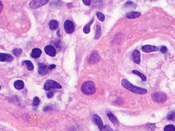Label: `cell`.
<instances>
[{
  "instance_id": "7402d4cb",
  "label": "cell",
  "mask_w": 175,
  "mask_h": 131,
  "mask_svg": "<svg viewBox=\"0 0 175 131\" xmlns=\"http://www.w3.org/2000/svg\"><path fill=\"white\" fill-rule=\"evenodd\" d=\"M133 73H135V75H137V76H139V77H141V79H143V81H145L146 80V79H147V77H146L143 74H142L141 73V72H138V71H136V70H134L133 72Z\"/></svg>"
},
{
  "instance_id": "e0dca14e",
  "label": "cell",
  "mask_w": 175,
  "mask_h": 131,
  "mask_svg": "<svg viewBox=\"0 0 175 131\" xmlns=\"http://www.w3.org/2000/svg\"><path fill=\"white\" fill-rule=\"evenodd\" d=\"M107 116H108L109 119H110V121L113 123V124H114L115 126L118 125V123H119L118 119L116 118V117H115V116L113 114H112V113H108V114H107Z\"/></svg>"
},
{
  "instance_id": "4316f807",
  "label": "cell",
  "mask_w": 175,
  "mask_h": 131,
  "mask_svg": "<svg viewBox=\"0 0 175 131\" xmlns=\"http://www.w3.org/2000/svg\"><path fill=\"white\" fill-rule=\"evenodd\" d=\"M175 118V114L173 112H171L168 114V116H167V119L169 120H174Z\"/></svg>"
},
{
  "instance_id": "ac0fdd59",
  "label": "cell",
  "mask_w": 175,
  "mask_h": 131,
  "mask_svg": "<svg viewBox=\"0 0 175 131\" xmlns=\"http://www.w3.org/2000/svg\"><path fill=\"white\" fill-rule=\"evenodd\" d=\"M49 28L51 29V30H57V29L58 28V22H57V21L56 20H52V21H49Z\"/></svg>"
},
{
  "instance_id": "6da1fadb",
  "label": "cell",
  "mask_w": 175,
  "mask_h": 131,
  "mask_svg": "<svg viewBox=\"0 0 175 131\" xmlns=\"http://www.w3.org/2000/svg\"><path fill=\"white\" fill-rule=\"evenodd\" d=\"M123 87H124V88L127 89L128 91L133 92L135 94H145L147 93V91L144 89V88H142V87H136L135 85H133L132 84H130L128 80H127V79H122V82H121Z\"/></svg>"
},
{
  "instance_id": "f1b7e54d",
  "label": "cell",
  "mask_w": 175,
  "mask_h": 131,
  "mask_svg": "<svg viewBox=\"0 0 175 131\" xmlns=\"http://www.w3.org/2000/svg\"><path fill=\"white\" fill-rule=\"evenodd\" d=\"M161 52H162V53H166V52H167V48H166V46H162V47H161Z\"/></svg>"
},
{
  "instance_id": "9c48e42d",
  "label": "cell",
  "mask_w": 175,
  "mask_h": 131,
  "mask_svg": "<svg viewBox=\"0 0 175 131\" xmlns=\"http://www.w3.org/2000/svg\"><path fill=\"white\" fill-rule=\"evenodd\" d=\"M142 49H143V51L144 53H150V52H155V51H157L158 48L154 46V45H147L143 46Z\"/></svg>"
},
{
  "instance_id": "52a82bcc",
  "label": "cell",
  "mask_w": 175,
  "mask_h": 131,
  "mask_svg": "<svg viewBox=\"0 0 175 131\" xmlns=\"http://www.w3.org/2000/svg\"><path fill=\"white\" fill-rule=\"evenodd\" d=\"M92 122L96 124L102 131H106L105 130V128H104V123L103 122H102L101 118L99 117L98 115H93V117H92Z\"/></svg>"
},
{
  "instance_id": "f546056e",
  "label": "cell",
  "mask_w": 175,
  "mask_h": 131,
  "mask_svg": "<svg viewBox=\"0 0 175 131\" xmlns=\"http://www.w3.org/2000/svg\"><path fill=\"white\" fill-rule=\"evenodd\" d=\"M83 3L87 6H89L91 4V1H89V0H83Z\"/></svg>"
},
{
  "instance_id": "603a6c76",
  "label": "cell",
  "mask_w": 175,
  "mask_h": 131,
  "mask_svg": "<svg viewBox=\"0 0 175 131\" xmlns=\"http://www.w3.org/2000/svg\"><path fill=\"white\" fill-rule=\"evenodd\" d=\"M12 53H14V55H15V56H18L19 55H21V53H23V50H21V49H14L12 51Z\"/></svg>"
},
{
  "instance_id": "5b68a950",
  "label": "cell",
  "mask_w": 175,
  "mask_h": 131,
  "mask_svg": "<svg viewBox=\"0 0 175 131\" xmlns=\"http://www.w3.org/2000/svg\"><path fill=\"white\" fill-rule=\"evenodd\" d=\"M47 3H48L47 0H32L30 3V6L33 9H36L46 4Z\"/></svg>"
},
{
  "instance_id": "30bf717a",
  "label": "cell",
  "mask_w": 175,
  "mask_h": 131,
  "mask_svg": "<svg viewBox=\"0 0 175 131\" xmlns=\"http://www.w3.org/2000/svg\"><path fill=\"white\" fill-rule=\"evenodd\" d=\"M48 67L45 64H40L38 66V73L40 75H46L48 73Z\"/></svg>"
},
{
  "instance_id": "d4e9b609",
  "label": "cell",
  "mask_w": 175,
  "mask_h": 131,
  "mask_svg": "<svg viewBox=\"0 0 175 131\" xmlns=\"http://www.w3.org/2000/svg\"><path fill=\"white\" fill-rule=\"evenodd\" d=\"M96 16H97V18H98V19L100 21H104V18H105V17H104V15L102 13H100V12H97L96 13Z\"/></svg>"
},
{
  "instance_id": "4fadbf2b",
  "label": "cell",
  "mask_w": 175,
  "mask_h": 131,
  "mask_svg": "<svg viewBox=\"0 0 175 131\" xmlns=\"http://www.w3.org/2000/svg\"><path fill=\"white\" fill-rule=\"evenodd\" d=\"M41 55V50L40 49L35 48L32 50L31 52V56L33 58H38Z\"/></svg>"
},
{
  "instance_id": "4dcf8cb0",
  "label": "cell",
  "mask_w": 175,
  "mask_h": 131,
  "mask_svg": "<svg viewBox=\"0 0 175 131\" xmlns=\"http://www.w3.org/2000/svg\"><path fill=\"white\" fill-rule=\"evenodd\" d=\"M53 96V93L52 92V91H50V92H49L48 94H47V96H48V98H51Z\"/></svg>"
},
{
  "instance_id": "8992f818",
  "label": "cell",
  "mask_w": 175,
  "mask_h": 131,
  "mask_svg": "<svg viewBox=\"0 0 175 131\" xmlns=\"http://www.w3.org/2000/svg\"><path fill=\"white\" fill-rule=\"evenodd\" d=\"M64 30L66 33H72L74 31L75 26H74V24L72 23V21L67 20V21H65L64 23Z\"/></svg>"
},
{
  "instance_id": "1f68e13d",
  "label": "cell",
  "mask_w": 175,
  "mask_h": 131,
  "mask_svg": "<svg viewBox=\"0 0 175 131\" xmlns=\"http://www.w3.org/2000/svg\"><path fill=\"white\" fill-rule=\"evenodd\" d=\"M55 65L54 64H51V65H49V66L48 67L49 68V69H50V70H52V69H53V68H55Z\"/></svg>"
},
{
  "instance_id": "7c38bea8",
  "label": "cell",
  "mask_w": 175,
  "mask_h": 131,
  "mask_svg": "<svg viewBox=\"0 0 175 131\" xmlns=\"http://www.w3.org/2000/svg\"><path fill=\"white\" fill-rule=\"evenodd\" d=\"M13 61V57L9 54L1 53L0 54V61Z\"/></svg>"
},
{
  "instance_id": "d6986e66",
  "label": "cell",
  "mask_w": 175,
  "mask_h": 131,
  "mask_svg": "<svg viewBox=\"0 0 175 131\" xmlns=\"http://www.w3.org/2000/svg\"><path fill=\"white\" fill-rule=\"evenodd\" d=\"M93 21H94V18H92L89 23H88L84 27V33H89V32H90V26H91V25H92V23L93 22Z\"/></svg>"
},
{
  "instance_id": "ffe728a7",
  "label": "cell",
  "mask_w": 175,
  "mask_h": 131,
  "mask_svg": "<svg viewBox=\"0 0 175 131\" xmlns=\"http://www.w3.org/2000/svg\"><path fill=\"white\" fill-rule=\"evenodd\" d=\"M23 65H26L27 69L28 70H30L32 71L34 69V64L31 63V61H24L23 62Z\"/></svg>"
},
{
  "instance_id": "3957f363",
  "label": "cell",
  "mask_w": 175,
  "mask_h": 131,
  "mask_svg": "<svg viewBox=\"0 0 175 131\" xmlns=\"http://www.w3.org/2000/svg\"><path fill=\"white\" fill-rule=\"evenodd\" d=\"M44 88L46 91H49L52 88H61V84H59L58 83L55 82L54 80H52V79H49V80H47L44 85Z\"/></svg>"
},
{
  "instance_id": "277c9868",
  "label": "cell",
  "mask_w": 175,
  "mask_h": 131,
  "mask_svg": "<svg viewBox=\"0 0 175 131\" xmlns=\"http://www.w3.org/2000/svg\"><path fill=\"white\" fill-rule=\"evenodd\" d=\"M152 99L157 103H162V102L166 101V94L162 92H156L152 94Z\"/></svg>"
},
{
  "instance_id": "9a60e30c",
  "label": "cell",
  "mask_w": 175,
  "mask_h": 131,
  "mask_svg": "<svg viewBox=\"0 0 175 131\" xmlns=\"http://www.w3.org/2000/svg\"><path fill=\"white\" fill-rule=\"evenodd\" d=\"M141 15V14L139 12H136V11H131L127 14V18H138Z\"/></svg>"
},
{
  "instance_id": "8fae6325",
  "label": "cell",
  "mask_w": 175,
  "mask_h": 131,
  "mask_svg": "<svg viewBox=\"0 0 175 131\" xmlns=\"http://www.w3.org/2000/svg\"><path fill=\"white\" fill-rule=\"evenodd\" d=\"M100 61V56L98 55V53L96 52H94L92 53L91 56H90V59L89 61L91 64H95Z\"/></svg>"
},
{
  "instance_id": "2e32d148",
  "label": "cell",
  "mask_w": 175,
  "mask_h": 131,
  "mask_svg": "<svg viewBox=\"0 0 175 131\" xmlns=\"http://www.w3.org/2000/svg\"><path fill=\"white\" fill-rule=\"evenodd\" d=\"M14 87H15L16 89L21 90V89H23L24 87V83H23V80H20V79H18V80H16L15 82H14Z\"/></svg>"
},
{
  "instance_id": "7a4b0ae2",
  "label": "cell",
  "mask_w": 175,
  "mask_h": 131,
  "mask_svg": "<svg viewBox=\"0 0 175 131\" xmlns=\"http://www.w3.org/2000/svg\"><path fill=\"white\" fill-rule=\"evenodd\" d=\"M81 91L83 93L87 94H94L96 91V86L92 81H86L81 86Z\"/></svg>"
},
{
  "instance_id": "5bb4252c",
  "label": "cell",
  "mask_w": 175,
  "mask_h": 131,
  "mask_svg": "<svg viewBox=\"0 0 175 131\" xmlns=\"http://www.w3.org/2000/svg\"><path fill=\"white\" fill-rule=\"evenodd\" d=\"M133 59L136 64L140 63V53L138 50H135L133 53Z\"/></svg>"
},
{
  "instance_id": "484cf974",
  "label": "cell",
  "mask_w": 175,
  "mask_h": 131,
  "mask_svg": "<svg viewBox=\"0 0 175 131\" xmlns=\"http://www.w3.org/2000/svg\"><path fill=\"white\" fill-rule=\"evenodd\" d=\"M39 103H40V99H39V98H38V97H34V99H33V106H37L39 105Z\"/></svg>"
},
{
  "instance_id": "44dd1931",
  "label": "cell",
  "mask_w": 175,
  "mask_h": 131,
  "mask_svg": "<svg viewBox=\"0 0 175 131\" xmlns=\"http://www.w3.org/2000/svg\"><path fill=\"white\" fill-rule=\"evenodd\" d=\"M101 35V28L100 25L96 26V36H95V39H98L100 38Z\"/></svg>"
},
{
  "instance_id": "cb8c5ba5",
  "label": "cell",
  "mask_w": 175,
  "mask_h": 131,
  "mask_svg": "<svg viewBox=\"0 0 175 131\" xmlns=\"http://www.w3.org/2000/svg\"><path fill=\"white\" fill-rule=\"evenodd\" d=\"M164 131H175V126H173V125L166 126L164 128Z\"/></svg>"
},
{
  "instance_id": "ba28073f",
  "label": "cell",
  "mask_w": 175,
  "mask_h": 131,
  "mask_svg": "<svg viewBox=\"0 0 175 131\" xmlns=\"http://www.w3.org/2000/svg\"><path fill=\"white\" fill-rule=\"evenodd\" d=\"M45 52L46 54H48L51 56H54L56 54V49L52 45H46L45 47Z\"/></svg>"
},
{
  "instance_id": "83f0119b",
  "label": "cell",
  "mask_w": 175,
  "mask_h": 131,
  "mask_svg": "<svg viewBox=\"0 0 175 131\" xmlns=\"http://www.w3.org/2000/svg\"><path fill=\"white\" fill-rule=\"evenodd\" d=\"M147 128L150 129V130H154L155 129V124H148Z\"/></svg>"
}]
</instances>
